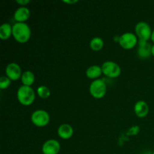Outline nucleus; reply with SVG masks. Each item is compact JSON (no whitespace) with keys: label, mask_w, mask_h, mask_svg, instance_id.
<instances>
[{"label":"nucleus","mask_w":154,"mask_h":154,"mask_svg":"<svg viewBox=\"0 0 154 154\" xmlns=\"http://www.w3.org/2000/svg\"><path fill=\"white\" fill-rule=\"evenodd\" d=\"M12 35L17 42L25 43L31 36V30L25 23L17 22L12 26Z\"/></svg>","instance_id":"1"},{"label":"nucleus","mask_w":154,"mask_h":154,"mask_svg":"<svg viewBox=\"0 0 154 154\" xmlns=\"http://www.w3.org/2000/svg\"><path fill=\"white\" fill-rule=\"evenodd\" d=\"M17 99L22 105H29L35 100V92L31 87L21 86L17 90Z\"/></svg>","instance_id":"2"},{"label":"nucleus","mask_w":154,"mask_h":154,"mask_svg":"<svg viewBox=\"0 0 154 154\" xmlns=\"http://www.w3.org/2000/svg\"><path fill=\"white\" fill-rule=\"evenodd\" d=\"M106 84L102 79L95 80L90 86V94L96 99H101L104 97L106 93Z\"/></svg>","instance_id":"3"},{"label":"nucleus","mask_w":154,"mask_h":154,"mask_svg":"<svg viewBox=\"0 0 154 154\" xmlns=\"http://www.w3.org/2000/svg\"><path fill=\"white\" fill-rule=\"evenodd\" d=\"M31 120L36 126L42 127L48 124L50 121V115L46 111L37 110L32 114Z\"/></svg>","instance_id":"4"},{"label":"nucleus","mask_w":154,"mask_h":154,"mask_svg":"<svg viewBox=\"0 0 154 154\" xmlns=\"http://www.w3.org/2000/svg\"><path fill=\"white\" fill-rule=\"evenodd\" d=\"M152 32L153 31L151 30L150 25L146 22L141 21L138 23L135 26V32L141 41L147 42L151 38Z\"/></svg>","instance_id":"5"},{"label":"nucleus","mask_w":154,"mask_h":154,"mask_svg":"<svg viewBox=\"0 0 154 154\" xmlns=\"http://www.w3.org/2000/svg\"><path fill=\"white\" fill-rule=\"evenodd\" d=\"M102 72L109 78H117L121 73V69L118 64L112 61H107L102 64Z\"/></svg>","instance_id":"6"},{"label":"nucleus","mask_w":154,"mask_h":154,"mask_svg":"<svg viewBox=\"0 0 154 154\" xmlns=\"http://www.w3.org/2000/svg\"><path fill=\"white\" fill-rule=\"evenodd\" d=\"M138 42L136 35L132 32H126L122 35L119 38V43L120 46L126 50L132 49L135 46Z\"/></svg>","instance_id":"7"},{"label":"nucleus","mask_w":154,"mask_h":154,"mask_svg":"<svg viewBox=\"0 0 154 154\" xmlns=\"http://www.w3.org/2000/svg\"><path fill=\"white\" fill-rule=\"evenodd\" d=\"M60 150V144L57 140H48L42 146V153L44 154H57Z\"/></svg>","instance_id":"8"},{"label":"nucleus","mask_w":154,"mask_h":154,"mask_svg":"<svg viewBox=\"0 0 154 154\" xmlns=\"http://www.w3.org/2000/svg\"><path fill=\"white\" fill-rule=\"evenodd\" d=\"M6 75L12 81H16L19 79L21 75V69L18 64L15 63H9L5 69Z\"/></svg>","instance_id":"9"},{"label":"nucleus","mask_w":154,"mask_h":154,"mask_svg":"<svg viewBox=\"0 0 154 154\" xmlns=\"http://www.w3.org/2000/svg\"><path fill=\"white\" fill-rule=\"evenodd\" d=\"M30 16V11L29 9L26 7H20L15 11L14 14V17L15 20L17 21L18 23H23Z\"/></svg>","instance_id":"10"},{"label":"nucleus","mask_w":154,"mask_h":154,"mask_svg":"<svg viewBox=\"0 0 154 154\" xmlns=\"http://www.w3.org/2000/svg\"><path fill=\"white\" fill-rule=\"evenodd\" d=\"M152 46L144 41L139 40V48L138 49V54L141 58H147L151 54Z\"/></svg>","instance_id":"11"},{"label":"nucleus","mask_w":154,"mask_h":154,"mask_svg":"<svg viewBox=\"0 0 154 154\" xmlns=\"http://www.w3.org/2000/svg\"><path fill=\"white\" fill-rule=\"evenodd\" d=\"M58 135L63 139H69L73 135V128L70 126L69 124H65L61 125L60 127L58 128Z\"/></svg>","instance_id":"12"},{"label":"nucleus","mask_w":154,"mask_h":154,"mask_svg":"<svg viewBox=\"0 0 154 154\" xmlns=\"http://www.w3.org/2000/svg\"><path fill=\"white\" fill-rule=\"evenodd\" d=\"M149 108L144 101H138L135 105V112L139 117H144L148 114Z\"/></svg>","instance_id":"13"},{"label":"nucleus","mask_w":154,"mask_h":154,"mask_svg":"<svg viewBox=\"0 0 154 154\" xmlns=\"http://www.w3.org/2000/svg\"><path fill=\"white\" fill-rule=\"evenodd\" d=\"M102 72V67L99 66H92L87 69L86 75L89 78H96L101 75Z\"/></svg>","instance_id":"14"},{"label":"nucleus","mask_w":154,"mask_h":154,"mask_svg":"<svg viewBox=\"0 0 154 154\" xmlns=\"http://www.w3.org/2000/svg\"><path fill=\"white\" fill-rule=\"evenodd\" d=\"M12 34V26L9 23H3L0 26V38L3 40L8 39Z\"/></svg>","instance_id":"15"},{"label":"nucleus","mask_w":154,"mask_h":154,"mask_svg":"<svg viewBox=\"0 0 154 154\" xmlns=\"http://www.w3.org/2000/svg\"><path fill=\"white\" fill-rule=\"evenodd\" d=\"M21 81L24 86H30L34 83L35 81V75L30 71H26L22 74L21 76Z\"/></svg>","instance_id":"16"},{"label":"nucleus","mask_w":154,"mask_h":154,"mask_svg":"<svg viewBox=\"0 0 154 154\" xmlns=\"http://www.w3.org/2000/svg\"><path fill=\"white\" fill-rule=\"evenodd\" d=\"M90 48L93 51H100L104 46V42L101 38L99 37H95L90 41Z\"/></svg>","instance_id":"17"},{"label":"nucleus","mask_w":154,"mask_h":154,"mask_svg":"<svg viewBox=\"0 0 154 154\" xmlns=\"http://www.w3.org/2000/svg\"><path fill=\"white\" fill-rule=\"evenodd\" d=\"M38 95L39 97L42 98V99H47L51 95V91H50L49 88L46 86H41L38 88L37 90Z\"/></svg>","instance_id":"18"},{"label":"nucleus","mask_w":154,"mask_h":154,"mask_svg":"<svg viewBox=\"0 0 154 154\" xmlns=\"http://www.w3.org/2000/svg\"><path fill=\"white\" fill-rule=\"evenodd\" d=\"M11 84V79L7 76H2L0 78V88L5 89Z\"/></svg>","instance_id":"19"},{"label":"nucleus","mask_w":154,"mask_h":154,"mask_svg":"<svg viewBox=\"0 0 154 154\" xmlns=\"http://www.w3.org/2000/svg\"><path fill=\"white\" fill-rule=\"evenodd\" d=\"M18 4H20V5H26L29 2V0H16Z\"/></svg>","instance_id":"20"},{"label":"nucleus","mask_w":154,"mask_h":154,"mask_svg":"<svg viewBox=\"0 0 154 154\" xmlns=\"http://www.w3.org/2000/svg\"><path fill=\"white\" fill-rule=\"evenodd\" d=\"M63 2L66 3H69V4H73V3H76L77 0H75V1H69V0H63Z\"/></svg>","instance_id":"21"},{"label":"nucleus","mask_w":154,"mask_h":154,"mask_svg":"<svg viewBox=\"0 0 154 154\" xmlns=\"http://www.w3.org/2000/svg\"><path fill=\"white\" fill-rule=\"evenodd\" d=\"M151 40L153 41V42H154V30L152 32V35H151Z\"/></svg>","instance_id":"22"},{"label":"nucleus","mask_w":154,"mask_h":154,"mask_svg":"<svg viewBox=\"0 0 154 154\" xmlns=\"http://www.w3.org/2000/svg\"><path fill=\"white\" fill-rule=\"evenodd\" d=\"M151 54L153 56H154V45L152 46V48H151Z\"/></svg>","instance_id":"23"},{"label":"nucleus","mask_w":154,"mask_h":154,"mask_svg":"<svg viewBox=\"0 0 154 154\" xmlns=\"http://www.w3.org/2000/svg\"><path fill=\"white\" fill-rule=\"evenodd\" d=\"M152 154H154V151H153V153H152Z\"/></svg>","instance_id":"24"}]
</instances>
